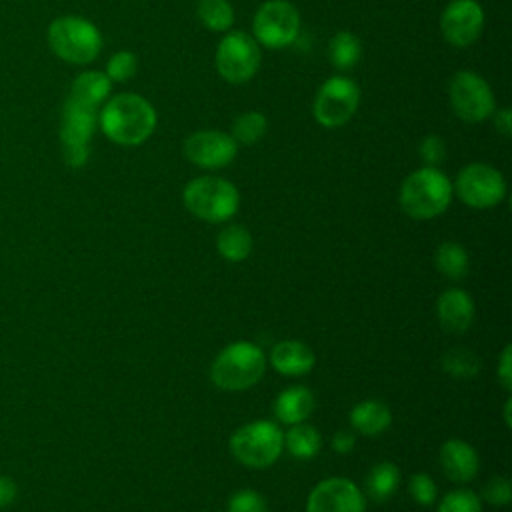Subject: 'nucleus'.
<instances>
[{"mask_svg":"<svg viewBox=\"0 0 512 512\" xmlns=\"http://www.w3.org/2000/svg\"><path fill=\"white\" fill-rule=\"evenodd\" d=\"M182 154L198 168L218 170L236 158L238 144L228 132L196 130L182 142Z\"/></svg>","mask_w":512,"mask_h":512,"instance_id":"nucleus-13","label":"nucleus"},{"mask_svg":"<svg viewBox=\"0 0 512 512\" xmlns=\"http://www.w3.org/2000/svg\"><path fill=\"white\" fill-rule=\"evenodd\" d=\"M228 512H268L266 500L254 490H238L228 500Z\"/></svg>","mask_w":512,"mask_h":512,"instance_id":"nucleus-34","label":"nucleus"},{"mask_svg":"<svg viewBox=\"0 0 512 512\" xmlns=\"http://www.w3.org/2000/svg\"><path fill=\"white\" fill-rule=\"evenodd\" d=\"M354 434L352 432H348V430H340V432H336L334 434V438H332V448L336 450V452H340V454H346V452H350L352 448H354Z\"/></svg>","mask_w":512,"mask_h":512,"instance_id":"nucleus-39","label":"nucleus"},{"mask_svg":"<svg viewBox=\"0 0 512 512\" xmlns=\"http://www.w3.org/2000/svg\"><path fill=\"white\" fill-rule=\"evenodd\" d=\"M448 100L454 114L468 122H484L496 110V100L490 84L472 70H458L448 84Z\"/></svg>","mask_w":512,"mask_h":512,"instance_id":"nucleus-11","label":"nucleus"},{"mask_svg":"<svg viewBox=\"0 0 512 512\" xmlns=\"http://www.w3.org/2000/svg\"><path fill=\"white\" fill-rule=\"evenodd\" d=\"M284 448V434L270 420H254L240 426L230 438L232 456L250 468L274 464Z\"/></svg>","mask_w":512,"mask_h":512,"instance_id":"nucleus-7","label":"nucleus"},{"mask_svg":"<svg viewBox=\"0 0 512 512\" xmlns=\"http://www.w3.org/2000/svg\"><path fill=\"white\" fill-rule=\"evenodd\" d=\"M266 130L268 118L258 110H246L234 118L230 136L236 140L238 146H252L264 138Z\"/></svg>","mask_w":512,"mask_h":512,"instance_id":"nucleus-27","label":"nucleus"},{"mask_svg":"<svg viewBox=\"0 0 512 512\" xmlns=\"http://www.w3.org/2000/svg\"><path fill=\"white\" fill-rule=\"evenodd\" d=\"M440 466L446 478L464 484L478 474V454L468 442L460 438H450L440 448Z\"/></svg>","mask_w":512,"mask_h":512,"instance_id":"nucleus-17","label":"nucleus"},{"mask_svg":"<svg viewBox=\"0 0 512 512\" xmlns=\"http://www.w3.org/2000/svg\"><path fill=\"white\" fill-rule=\"evenodd\" d=\"M400 484V470L392 462H378L366 476V492L374 502H386Z\"/></svg>","mask_w":512,"mask_h":512,"instance_id":"nucleus-25","label":"nucleus"},{"mask_svg":"<svg viewBox=\"0 0 512 512\" xmlns=\"http://www.w3.org/2000/svg\"><path fill=\"white\" fill-rule=\"evenodd\" d=\"M452 182L440 168L422 166L410 172L400 186V208L414 220L440 216L452 202Z\"/></svg>","mask_w":512,"mask_h":512,"instance_id":"nucleus-2","label":"nucleus"},{"mask_svg":"<svg viewBox=\"0 0 512 512\" xmlns=\"http://www.w3.org/2000/svg\"><path fill=\"white\" fill-rule=\"evenodd\" d=\"M438 512H482L480 498L468 488H458L448 492L438 504Z\"/></svg>","mask_w":512,"mask_h":512,"instance_id":"nucleus-31","label":"nucleus"},{"mask_svg":"<svg viewBox=\"0 0 512 512\" xmlns=\"http://www.w3.org/2000/svg\"><path fill=\"white\" fill-rule=\"evenodd\" d=\"M362 58V44L356 34L348 30L336 32L328 42V60L336 70H352Z\"/></svg>","mask_w":512,"mask_h":512,"instance_id":"nucleus-22","label":"nucleus"},{"mask_svg":"<svg viewBox=\"0 0 512 512\" xmlns=\"http://www.w3.org/2000/svg\"><path fill=\"white\" fill-rule=\"evenodd\" d=\"M284 444L294 458L310 460L318 454V450L322 446V438L314 426L298 422L288 428V432L284 436Z\"/></svg>","mask_w":512,"mask_h":512,"instance_id":"nucleus-24","label":"nucleus"},{"mask_svg":"<svg viewBox=\"0 0 512 512\" xmlns=\"http://www.w3.org/2000/svg\"><path fill=\"white\" fill-rule=\"evenodd\" d=\"M218 254L228 262H242L252 252V234L242 224H230L216 238Z\"/></svg>","mask_w":512,"mask_h":512,"instance_id":"nucleus-23","label":"nucleus"},{"mask_svg":"<svg viewBox=\"0 0 512 512\" xmlns=\"http://www.w3.org/2000/svg\"><path fill=\"white\" fill-rule=\"evenodd\" d=\"M138 70V58L134 52L130 50H118L114 52L108 62H106V70L104 74L112 80V82H128Z\"/></svg>","mask_w":512,"mask_h":512,"instance_id":"nucleus-30","label":"nucleus"},{"mask_svg":"<svg viewBox=\"0 0 512 512\" xmlns=\"http://www.w3.org/2000/svg\"><path fill=\"white\" fill-rule=\"evenodd\" d=\"M436 268L450 280H460L468 274V252L458 242H442L434 252Z\"/></svg>","mask_w":512,"mask_h":512,"instance_id":"nucleus-26","label":"nucleus"},{"mask_svg":"<svg viewBox=\"0 0 512 512\" xmlns=\"http://www.w3.org/2000/svg\"><path fill=\"white\" fill-rule=\"evenodd\" d=\"M182 202L192 216L204 222L220 224L238 212L240 192L226 178L198 176L184 186Z\"/></svg>","mask_w":512,"mask_h":512,"instance_id":"nucleus-4","label":"nucleus"},{"mask_svg":"<svg viewBox=\"0 0 512 512\" xmlns=\"http://www.w3.org/2000/svg\"><path fill=\"white\" fill-rule=\"evenodd\" d=\"M98 126V108L68 94L60 116L62 158L70 168H82L90 158V140Z\"/></svg>","mask_w":512,"mask_h":512,"instance_id":"nucleus-6","label":"nucleus"},{"mask_svg":"<svg viewBox=\"0 0 512 512\" xmlns=\"http://www.w3.org/2000/svg\"><path fill=\"white\" fill-rule=\"evenodd\" d=\"M196 16L212 32H228L234 24V8L228 0H198Z\"/></svg>","mask_w":512,"mask_h":512,"instance_id":"nucleus-28","label":"nucleus"},{"mask_svg":"<svg viewBox=\"0 0 512 512\" xmlns=\"http://www.w3.org/2000/svg\"><path fill=\"white\" fill-rule=\"evenodd\" d=\"M482 496L488 504L492 506H506L510 502L512 490H510V482L502 476H492L484 488H482Z\"/></svg>","mask_w":512,"mask_h":512,"instance_id":"nucleus-35","label":"nucleus"},{"mask_svg":"<svg viewBox=\"0 0 512 512\" xmlns=\"http://www.w3.org/2000/svg\"><path fill=\"white\" fill-rule=\"evenodd\" d=\"M408 492H410L412 500L418 502L420 506H432L434 500H436V484H434V480H432L428 474H424V472H418V474H412V476H410Z\"/></svg>","mask_w":512,"mask_h":512,"instance_id":"nucleus-33","label":"nucleus"},{"mask_svg":"<svg viewBox=\"0 0 512 512\" xmlns=\"http://www.w3.org/2000/svg\"><path fill=\"white\" fill-rule=\"evenodd\" d=\"M270 362L284 376H302L314 366V352L300 340H282L274 344Z\"/></svg>","mask_w":512,"mask_h":512,"instance_id":"nucleus-18","label":"nucleus"},{"mask_svg":"<svg viewBox=\"0 0 512 512\" xmlns=\"http://www.w3.org/2000/svg\"><path fill=\"white\" fill-rule=\"evenodd\" d=\"M418 154H420L424 166L438 168L444 162V158H446V142H444V138L438 136V134H426L420 140Z\"/></svg>","mask_w":512,"mask_h":512,"instance_id":"nucleus-32","label":"nucleus"},{"mask_svg":"<svg viewBox=\"0 0 512 512\" xmlns=\"http://www.w3.org/2000/svg\"><path fill=\"white\" fill-rule=\"evenodd\" d=\"M442 368L452 378H474L480 370V358L466 348H452L442 358Z\"/></svg>","mask_w":512,"mask_h":512,"instance_id":"nucleus-29","label":"nucleus"},{"mask_svg":"<svg viewBox=\"0 0 512 512\" xmlns=\"http://www.w3.org/2000/svg\"><path fill=\"white\" fill-rule=\"evenodd\" d=\"M498 380L500 384L510 390L512 388V348L506 346L502 350V356H500V364H498Z\"/></svg>","mask_w":512,"mask_h":512,"instance_id":"nucleus-37","label":"nucleus"},{"mask_svg":"<svg viewBox=\"0 0 512 512\" xmlns=\"http://www.w3.org/2000/svg\"><path fill=\"white\" fill-rule=\"evenodd\" d=\"M306 512H364V494L348 478H326L312 488Z\"/></svg>","mask_w":512,"mask_h":512,"instance_id":"nucleus-15","label":"nucleus"},{"mask_svg":"<svg viewBox=\"0 0 512 512\" xmlns=\"http://www.w3.org/2000/svg\"><path fill=\"white\" fill-rule=\"evenodd\" d=\"M358 104V84L344 74H334L326 78L318 88L312 102V116L322 128H340L352 120Z\"/></svg>","mask_w":512,"mask_h":512,"instance_id":"nucleus-9","label":"nucleus"},{"mask_svg":"<svg viewBox=\"0 0 512 512\" xmlns=\"http://www.w3.org/2000/svg\"><path fill=\"white\" fill-rule=\"evenodd\" d=\"M314 410V394L306 386H290L282 390L274 402V414L282 424L304 422Z\"/></svg>","mask_w":512,"mask_h":512,"instance_id":"nucleus-19","label":"nucleus"},{"mask_svg":"<svg viewBox=\"0 0 512 512\" xmlns=\"http://www.w3.org/2000/svg\"><path fill=\"white\" fill-rule=\"evenodd\" d=\"M392 422L390 408L380 400H362L350 410V424L364 436L384 432Z\"/></svg>","mask_w":512,"mask_h":512,"instance_id":"nucleus-20","label":"nucleus"},{"mask_svg":"<svg viewBox=\"0 0 512 512\" xmlns=\"http://www.w3.org/2000/svg\"><path fill=\"white\" fill-rule=\"evenodd\" d=\"M300 34V14L288 0H266L252 18L254 40L270 50L290 46Z\"/></svg>","mask_w":512,"mask_h":512,"instance_id":"nucleus-10","label":"nucleus"},{"mask_svg":"<svg viewBox=\"0 0 512 512\" xmlns=\"http://www.w3.org/2000/svg\"><path fill=\"white\" fill-rule=\"evenodd\" d=\"M264 368L266 358L262 350L248 340H238L218 352L210 368V378L222 390L240 392L254 386L262 378Z\"/></svg>","mask_w":512,"mask_h":512,"instance_id":"nucleus-5","label":"nucleus"},{"mask_svg":"<svg viewBox=\"0 0 512 512\" xmlns=\"http://www.w3.org/2000/svg\"><path fill=\"white\" fill-rule=\"evenodd\" d=\"M454 194L470 208H492L506 196V180L502 172L484 162L466 164L452 184Z\"/></svg>","mask_w":512,"mask_h":512,"instance_id":"nucleus-12","label":"nucleus"},{"mask_svg":"<svg viewBox=\"0 0 512 512\" xmlns=\"http://www.w3.org/2000/svg\"><path fill=\"white\" fill-rule=\"evenodd\" d=\"M46 38L50 50L68 64H90L102 50V34L98 26L74 14L54 18Z\"/></svg>","mask_w":512,"mask_h":512,"instance_id":"nucleus-3","label":"nucleus"},{"mask_svg":"<svg viewBox=\"0 0 512 512\" xmlns=\"http://www.w3.org/2000/svg\"><path fill=\"white\" fill-rule=\"evenodd\" d=\"M110 92H112V80L100 70L80 72L70 86L72 98L86 102L94 108H100L110 98Z\"/></svg>","mask_w":512,"mask_h":512,"instance_id":"nucleus-21","label":"nucleus"},{"mask_svg":"<svg viewBox=\"0 0 512 512\" xmlns=\"http://www.w3.org/2000/svg\"><path fill=\"white\" fill-rule=\"evenodd\" d=\"M260 60V44L244 30H228L220 38L214 54V64L220 78L230 84L250 82L260 68Z\"/></svg>","mask_w":512,"mask_h":512,"instance_id":"nucleus-8","label":"nucleus"},{"mask_svg":"<svg viewBox=\"0 0 512 512\" xmlns=\"http://www.w3.org/2000/svg\"><path fill=\"white\" fill-rule=\"evenodd\" d=\"M436 314L446 332L464 334L474 320V302L466 290L448 288L438 296Z\"/></svg>","mask_w":512,"mask_h":512,"instance_id":"nucleus-16","label":"nucleus"},{"mask_svg":"<svg viewBox=\"0 0 512 512\" xmlns=\"http://www.w3.org/2000/svg\"><path fill=\"white\" fill-rule=\"evenodd\" d=\"M484 30V8L476 0H452L440 14V32L454 48L472 46Z\"/></svg>","mask_w":512,"mask_h":512,"instance_id":"nucleus-14","label":"nucleus"},{"mask_svg":"<svg viewBox=\"0 0 512 512\" xmlns=\"http://www.w3.org/2000/svg\"><path fill=\"white\" fill-rule=\"evenodd\" d=\"M18 498V484L14 478L0 474V508H8L16 502Z\"/></svg>","mask_w":512,"mask_h":512,"instance_id":"nucleus-36","label":"nucleus"},{"mask_svg":"<svg viewBox=\"0 0 512 512\" xmlns=\"http://www.w3.org/2000/svg\"><path fill=\"white\" fill-rule=\"evenodd\" d=\"M156 122L154 106L136 92L114 94L98 108V128L118 146L144 144L152 136Z\"/></svg>","mask_w":512,"mask_h":512,"instance_id":"nucleus-1","label":"nucleus"},{"mask_svg":"<svg viewBox=\"0 0 512 512\" xmlns=\"http://www.w3.org/2000/svg\"><path fill=\"white\" fill-rule=\"evenodd\" d=\"M492 118H494L496 130L500 134H504V136L512 134V114H510V108H496Z\"/></svg>","mask_w":512,"mask_h":512,"instance_id":"nucleus-38","label":"nucleus"}]
</instances>
